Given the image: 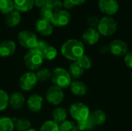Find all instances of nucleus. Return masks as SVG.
<instances>
[{
    "instance_id": "26",
    "label": "nucleus",
    "mask_w": 132,
    "mask_h": 131,
    "mask_svg": "<svg viewBox=\"0 0 132 131\" xmlns=\"http://www.w3.org/2000/svg\"><path fill=\"white\" fill-rule=\"evenodd\" d=\"M37 80L39 82H46L51 79L52 76V72L47 69V68H42L37 71L36 73Z\"/></svg>"
},
{
    "instance_id": "36",
    "label": "nucleus",
    "mask_w": 132,
    "mask_h": 131,
    "mask_svg": "<svg viewBox=\"0 0 132 131\" xmlns=\"http://www.w3.org/2000/svg\"><path fill=\"white\" fill-rule=\"evenodd\" d=\"M49 46L50 45L46 41H45V40H39L36 46V47L34 49H36L40 51L41 53H43Z\"/></svg>"
},
{
    "instance_id": "18",
    "label": "nucleus",
    "mask_w": 132,
    "mask_h": 131,
    "mask_svg": "<svg viewBox=\"0 0 132 131\" xmlns=\"http://www.w3.org/2000/svg\"><path fill=\"white\" fill-rule=\"evenodd\" d=\"M89 119L92 121V123L97 127L102 126L106 122L107 115L101 110H95L90 112Z\"/></svg>"
},
{
    "instance_id": "11",
    "label": "nucleus",
    "mask_w": 132,
    "mask_h": 131,
    "mask_svg": "<svg viewBox=\"0 0 132 131\" xmlns=\"http://www.w3.org/2000/svg\"><path fill=\"white\" fill-rule=\"evenodd\" d=\"M109 46V51L115 56H125L128 53V44L121 39L113 40Z\"/></svg>"
},
{
    "instance_id": "24",
    "label": "nucleus",
    "mask_w": 132,
    "mask_h": 131,
    "mask_svg": "<svg viewBox=\"0 0 132 131\" xmlns=\"http://www.w3.org/2000/svg\"><path fill=\"white\" fill-rule=\"evenodd\" d=\"M31 128V122L27 118H19L15 122V129L17 131H27Z\"/></svg>"
},
{
    "instance_id": "8",
    "label": "nucleus",
    "mask_w": 132,
    "mask_h": 131,
    "mask_svg": "<svg viewBox=\"0 0 132 131\" xmlns=\"http://www.w3.org/2000/svg\"><path fill=\"white\" fill-rule=\"evenodd\" d=\"M37 78L33 72H26L23 73L19 80L20 88L24 91H30L33 90L37 84Z\"/></svg>"
},
{
    "instance_id": "27",
    "label": "nucleus",
    "mask_w": 132,
    "mask_h": 131,
    "mask_svg": "<svg viewBox=\"0 0 132 131\" xmlns=\"http://www.w3.org/2000/svg\"><path fill=\"white\" fill-rule=\"evenodd\" d=\"M77 126L79 131H92L96 127L89 118L85 120L78 121Z\"/></svg>"
},
{
    "instance_id": "37",
    "label": "nucleus",
    "mask_w": 132,
    "mask_h": 131,
    "mask_svg": "<svg viewBox=\"0 0 132 131\" xmlns=\"http://www.w3.org/2000/svg\"><path fill=\"white\" fill-rule=\"evenodd\" d=\"M124 62L125 65L132 69V52L128 53L124 57Z\"/></svg>"
},
{
    "instance_id": "23",
    "label": "nucleus",
    "mask_w": 132,
    "mask_h": 131,
    "mask_svg": "<svg viewBox=\"0 0 132 131\" xmlns=\"http://www.w3.org/2000/svg\"><path fill=\"white\" fill-rule=\"evenodd\" d=\"M15 123L12 119L8 117L0 118V131H14Z\"/></svg>"
},
{
    "instance_id": "19",
    "label": "nucleus",
    "mask_w": 132,
    "mask_h": 131,
    "mask_svg": "<svg viewBox=\"0 0 132 131\" xmlns=\"http://www.w3.org/2000/svg\"><path fill=\"white\" fill-rule=\"evenodd\" d=\"M15 10L19 12L30 11L34 6V0H13Z\"/></svg>"
},
{
    "instance_id": "17",
    "label": "nucleus",
    "mask_w": 132,
    "mask_h": 131,
    "mask_svg": "<svg viewBox=\"0 0 132 131\" xmlns=\"http://www.w3.org/2000/svg\"><path fill=\"white\" fill-rule=\"evenodd\" d=\"M70 91L72 92V93L77 97L85 96L88 90L87 85L84 82L78 80L72 81L70 83Z\"/></svg>"
},
{
    "instance_id": "25",
    "label": "nucleus",
    "mask_w": 132,
    "mask_h": 131,
    "mask_svg": "<svg viewBox=\"0 0 132 131\" xmlns=\"http://www.w3.org/2000/svg\"><path fill=\"white\" fill-rule=\"evenodd\" d=\"M15 9L13 0H0V12L7 15Z\"/></svg>"
},
{
    "instance_id": "12",
    "label": "nucleus",
    "mask_w": 132,
    "mask_h": 131,
    "mask_svg": "<svg viewBox=\"0 0 132 131\" xmlns=\"http://www.w3.org/2000/svg\"><path fill=\"white\" fill-rule=\"evenodd\" d=\"M35 28L37 32L43 36H50L53 32V25L50 21L43 19H39L36 20L35 23Z\"/></svg>"
},
{
    "instance_id": "4",
    "label": "nucleus",
    "mask_w": 132,
    "mask_h": 131,
    "mask_svg": "<svg viewBox=\"0 0 132 131\" xmlns=\"http://www.w3.org/2000/svg\"><path fill=\"white\" fill-rule=\"evenodd\" d=\"M118 29L117 21L111 16H104L100 19L97 29L100 35L110 36L115 33Z\"/></svg>"
},
{
    "instance_id": "38",
    "label": "nucleus",
    "mask_w": 132,
    "mask_h": 131,
    "mask_svg": "<svg viewBox=\"0 0 132 131\" xmlns=\"http://www.w3.org/2000/svg\"><path fill=\"white\" fill-rule=\"evenodd\" d=\"M63 7H64L66 9H72L75 5L71 2V0H63Z\"/></svg>"
},
{
    "instance_id": "3",
    "label": "nucleus",
    "mask_w": 132,
    "mask_h": 131,
    "mask_svg": "<svg viewBox=\"0 0 132 131\" xmlns=\"http://www.w3.org/2000/svg\"><path fill=\"white\" fill-rule=\"evenodd\" d=\"M23 61L26 66L30 70H36L43 63L44 57L43 53L36 49H29L23 56Z\"/></svg>"
},
{
    "instance_id": "31",
    "label": "nucleus",
    "mask_w": 132,
    "mask_h": 131,
    "mask_svg": "<svg viewBox=\"0 0 132 131\" xmlns=\"http://www.w3.org/2000/svg\"><path fill=\"white\" fill-rule=\"evenodd\" d=\"M43 55L44 59L53 60L57 56V50L55 47H53L52 46H49L43 52Z\"/></svg>"
},
{
    "instance_id": "30",
    "label": "nucleus",
    "mask_w": 132,
    "mask_h": 131,
    "mask_svg": "<svg viewBox=\"0 0 132 131\" xmlns=\"http://www.w3.org/2000/svg\"><path fill=\"white\" fill-rule=\"evenodd\" d=\"M60 131H79L77 124L70 120H65L59 125Z\"/></svg>"
},
{
    "instance_id": "16",
    "label": "nucleus",
    "mask_w": 132,
    "mask_h": 131,
    "mask_svg": "<svg viewBox=\"0 0 132 131\" xmlns=\"http://www.w3.org/2000/svg\"><path fill=\"white\" fill-rule=\"evenodd\" d=\"M25 101V97L22 93L14 92L9 97V105L10 106L11 108L14 110H19L23 107Z\"/></svg>"
},
{
    "instance_id": "32",
    "label": "nucleus",
    "mask_w": 132,
    "mask_h": 131,
    "mask_svg": "<svg viewBox=\"0 0 132 131\" xmlns=\"http://www.w3.org/2000/svg\"><path fill=\"white\" fill-rule=\"evenodd\" d=\"M9 97L8 93L3 90H0V111H2L7 108L9 106Z\"/></svg>"
},
{
    "instance_id": "21",
    "label": "nucleus",
    "mask_w": 132,
    "mask_h": 131,
    "mask_svg": "<svg viewBox=\"0 0 132 131\" xmlns=\"http://www.w3.org/2000/svg\"><path fill=\"white\" fill-rule=\"evenodd\" d=\"M53 120L56 122V124H62L65 120H67V111L66 109L61 107H56L53 111Z\"/></svg>"
},
{
    "instance_id": "5",
    "label": "nucleus",
    "mask_w": 132,
    "mask_h": 131,
    "mask_svg": "<svg viewBox=\"0 0 132 131\" xmlns=\"http://www.w3.org/2000/svg\"><path fill=\"white\" fill-rule=\"evenodd\" d=\"M90 108L83 103H74L70 107V114L76 121H82L89 118Z\"/></svg>"
},
{
    "instance_id": "29",
    "label": "nucleus",
    "mask_w": 132,
    "mask_h": 131,
    "mask_svg": "<svg viewBox=\"0 0 132 131\" xmlns=\"http://www.w3.org/2000/svg\"><path fill=\"white\" fill-rule=\"evenodd\" d=\"M78 64L84 69V70H87V69H90L91 67H92V65H93V63H92V60L91 59L87 56V55H83L77 61Z\"/></svg>"
},
{
    "instance_id": "40",
    "label": "nucleus",
    "mask_w": 132,
    "mask_h": 131,
    "mask_svg": "<svg viewBox=\"0 0 132 131\" xmlns=\"http://www.w3.org/2000/svg\"><path fill=\"white\" fill-rule=\"evenodd\" d=\"M87 0H71V2L73 3V5L76 6V5H83L84 3L86 2Z\"/></svg>"
},
{
    "instance_id": "10",
    "label": "nucleus",
    "mask_w": 132,
    "mask_h": 131,
    "mask_svg": "<svg viewBox=\"0 0 132 131\" xmlns=\"http://www.w3.org/2000/svg\"><path fill=\"white\" fill-rule=\"evenodd\" d=\"M98 7L102 13L111 16L118 12L120 5L117 0H99Z\"/></svg>"
},
{
    "instance_id": "34",
    "label": "nucleus",
    "mask_w": 132,
    "mask_h": 131,
    "mask_svg": "<svg viewBox=\"0 0 132 131\" xmlns=\"http://www.w3.org/2000/svg\"><path fill=\"white\" fill-rule=\"evenodd\" d=\"M53 13H54V12L51 8H48L47 6H44L43 8H40V11H39L40 19L50 21L53 15Z\"/></svg>"
},
{
    "instance_id": "6",
    "label": "nucleus",
    "mask_w": 132,
    "mask_h": 131,
    "mask_svg": "<svg viewBox=\"0 0 132 131\" xmlns=\"http://www.w3.org/2000/svg\"><path fill=\"white\" fill-rule=\"evenodd\" d=\"M19 43L26 49H34L38 42L36 35L29 30H22L18 34Z\"/></svg>"
},
{
    "instance_id": "9",
    "label": "nucleus",
    "mask_w": 132,
    "mask_h": 131,
    "mask_svg": "<svg viewBox=\"0 0 132 131\" xmlns=\"http://www.w3.org/2000/svg\"><path fill=\"white\" fill-rule=\"evenodd\" d=\"M71 20L70 13L67 10H58L54 12L50 22L56 27H64L67 25Z\"/></svg>"
},
{
    "instance_id": "7",
    "label": "nucleus",
    "mask_w": 132,
    "mask_h": 131,
    "mask_svg": "<svg viewBox=\"0 0 132 131\" xmlns=\"http://www.w3.org/2000/svg\"><path fill=\"white\" fill-rule=\"evenodd\" d=\"M64 99V93L62 89L52 86L46 92V100L52 105H60Z\"/></svg>"
},
{
    "instance_id": "14",
    "label": "nucleus",
    "mask_w": 132,
    "mask_h": 131,
    "mask_svg": "<svg viewBox=\"0 0 132 131\" xmlns=\"http://www.w3.org/2000/svg\"><path fill=\"white\" fill-rule=\"evenodd\" d=\"M43 98L37 93L31 95L27 100V107L31 112L38 113L43 109Z\"/></svg>"
},
{
    "instance_id": "22",
    "label": "nucleus",
    "mask_w": 132,
    "mask_h": 131,
    "mask_svg": "<svg viewBox=\"0 0 132 131\" xmlns=\"http://www.w3.org/2000/svg\"><path fill=\"white\" fill-rule=\"evenodd\" d=\"M68 72H69L71 78L77 80L83 76L84 69L78 64L77 62H73L69 66Z\"/></svg>"
},
{
    "instance_id": "1",
    "label": "nucleus",
    "mask_w": 132,
    "mask_h": 131,
    "mask_svg": "<svg viewBox=\"0 0 132 131\" xmlns=\"http://www.w3.org/2000/svg\"><path fill=\"white\" fill-rule=\"evenodd\" d=\"M84 51L85 48L84 43L76 39L67 40L60 48L62 55L66 59L73 62H77L83 55H84Z\"/></svg>"
},
{
    "instance_id": "20",
    "label": "nucleus",
    "mask_w": 132,
    "mask_h": 131,
    "mask_svg": "<svg viewBox=\"0 0 132 131\" xmlns=\"http://www.w3.org/2000/svg\"><path fill=\"white\" fill-rule=\"evenodd\" d=\"M5 22V24L7 25V26L10 27V28L15 27L21 22L20 12L14 9L13 11H12L11 12H9V14L6 15Z\"/></svg>"
},
{
    "instance_id": "39",
    "label": "nucleus",
    "mask_w": 132,
    "mask_h": 131,
    "mask_svg": "<svg viewBox=\"0 0 132 131\" xmlns=\"http://www.w3.org/2000/svg\"><path fill=\"white\" fill-rule=\"evenodd\" d=\"M34 5L42 8L46 6V0H34Z\"/></svg>"
},
{
    "instance_id": "41",
    "label": "nucleus",
    "mask_w": 132,
    "mask_h": 131,
    "mask_svg": "<svg viewBox=\"0 0 132 131\" xmlns=\"http://www.w3.org/2000/svg\"><path fill=\"white\" fill-rule=\"evenodd\" d=\"M27 131H37L36 130H35V129H32V128H30L29 130H28Z\"/></svg>"
},
{
    "instance_id": "33",
    "label": "nucleus",
    "mask_w": 132,
    "mask_h": 131,
    "mask_svg": "<svg viewBox=\"0 0 132 131\" xmlns=\"http://www.w3.org/2000/svg\"><path fill=\"white\" fill-rule=\"evenodd\" d=\"M46 6L51 8L53 12L60 10L63 7L61 0H46Z\"/></svg>"
},
{
    "instance_id": "2",
    "label": "nucleus",
    "mask_w": 132,
    "mask_h": 131,
    "mask_svg": "<svg viewBox=\"0 0 132 131\" xmlns=\"http://www.w3.org/2000/svg\"><path fill=\"white\" fill-rule=\"evenodd\" d=\"M51 80L54 86L62 90L69 87L72 82V78L68 70L62 67H56L53 70Z\"/></svg>"
},
{
    "instance_id": "28",
    "label": "nucleus",
    "mask_w": 132,
    "mask_h": 131,
    "mask_svg": "<svg viewBox=\"0 0 132 131\" xmlns=\"http://www.w3.org/2000/svg\"><path fill=\"white\" fill-rule=\"evenodd\" d=\"M39 131H60L59 124L53 120H46L41 125Z\"/></svg>"
},
{
    "instance_id": "35",
    "label": "nucleus",
    "mask_w": 132,
    "mask_h": 131,
    "mask_svg": "<svg viewBox=\"0 0 132 131\" xmlns=\"http://www.w3.org/2000/svg\"><path fill=\"white\" fill-rule=\"evenodd\" d=\"M99 21L100 19L95 16V15H90L87 18V24L90 25V27L91 28H95V27H97V25L99 23Z\"/></svg>"
},
{
    "instance_id": "42",
    "label": "nucleus",
    "mask_w": 132,
    "mask_h": 131,
    "mask_svg": "<svg viewBox=\"0 0 132 131\" xmlns=\"http://www.w3.org/2000/svg\"><path fill=\"white\" fill-rule=\"evenodd\" d=\"M131 83H132V73H131Z\"/></svg>"
},
{
    "instance_id": "13",
    "label": "nucleus",
    "mask_w": 132,
    "mask_h": 131,
    "mask_svg": "<svg viewBox=\"0 0 132 131\" xmlns=\"http://www.w3.org/2000/svg\"><path fill=\"white\" fill-rule=\"evenodd\" d=\"M100 36L101 35L96 28L89 27L83 32L82 39L86 44L89 46H93L99 41Z\"/></svg>"
},
{
    "instance_id": "15",
    "label": "nucleus",
    "mask_w": 132,
    "mask_h": 131,
    "mask_svg": "<svg viewBox=\"0 0 132 131\" xmlns=\"http://www.w3.org/2000/svg\"><path fill=\"white\" fill-rule=\"evenodd\" d=\"M16 50L15 42L10 39H6L0 43V56L2 58L12 56Z\"/></svg>"
}]
</instances>
